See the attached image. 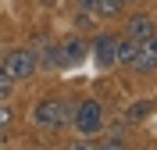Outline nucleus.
<instances>
[{"label": "nucleus", "mask_w": 157, "mask_h": 150, "mask_svg": "<svg viewBox=\"0 0 157 150\" xmlns=\"http://www.w3.org/2000/svg\"><path fill=\"white\" fill-rule=\"evenodd\" d=\"M71 107L75 104L64 100V97H47L32 107L29 118L39 132H64V129H71Z\"/></svg>", "instance_id": "1"}, {"label": "nucleus", "mask_w": 157, "mask_h": 150, "mask_svg": "<svg viewBox=\"0 0 157 150\" xmlns=\"http://www.w3.org/2000/svg\"><path fill=\"white\" fill-rule=\"evenodd\" d=\"M104 121H107V111H104V104L100 100H78L75 107H71V125H75V132H82V136H97L100 129H104Z\"/></svg>", "instance_id": "2"}, {"label": "nucleus", "mask_w": 157, "mask_h": 150, "mask_svg": "<svg viewBox=\"0 0 157 150\" xmlns=\"http://www.w3.org/2000/svg\"><path fill=\"white\" fill-rule=\"evenodd\" d=\"M0 68L7 71V75H11L14 82H25V79H32V75H36V68H39L36 50H29V47L7 50V54H4V61H0Z\"/></svg>", "instance_id": "3"}, {"label": "nucleus", "mask_w": 157, "mask_h": 150, "mask_svg": "<svg viewBox=\"0 0 157 150\" xmlns=\"http://www.w3.org/2000/svg\"><path fill=\"white\" fill-rule=\"evenodd\" d=\"M114 40L118 36H111V32H100V36H93V57H97V64H100V71H107V68H114Z\"/></svg>", "instance_id": "4"}, {"label": "nucleus", "mask_w": 157, "mask_h": 150, "mask_svg": "<svg viewBox=\"0 0 157 150\" xmlns=\"http://www.w3.org/2000/svg\"><path fill=\"white\" fill-rule=\"evenodd\" d=\"M86 40H78V36H68V40L57 47V57H61V68H71V64H82L86 61Z\"/></svg>", "instance_id": "5"}, {"label": "nucleus", "mask_w": 157, "mask_h": 150, "mask_svg": "<svg viewBox=\"0 0 157 150\" xmlns=\"http://www.w3.org/2000/svg\"><path fill=\"white\" fill-rule=\"evenodd\" d=\"M132 71H139V75H154L157 71V36L147 43H139V54L136 61H132Z\"/></svg>", "instance_id": "6"}, {"label": "nucleus", "mask_w": 157, "mask_h": 150, "mask_svg": "<svg viewBox=\"0 0 157 150\" xmlns=\"http://www.w3.org/2000/svg\"><path fill=\"white\" fill-rule=\"evenodd\" d=\"M125 36L136 40V43L154 40V36H157V32H154V18H150V14H132V18L125 21Z\"/></svg>", "instance_id": "7"}, {"label": "nucleus", "mask_w": 157, "mask_h": 150, "mask_svg": "<svg viewBox=\"0 0 157 150\" xmlns=\"http://www.w3.org/2000/svg\"><path fill=\"white\" fill-rule=\"evenodd\" d=\"M136 54H139V43H136V40H128V36H118V40H114V64L132 68Z\"/></svg>", "instance_id": "8"}, {"label": "nucleus", "mask_w": 157, "mask_h": 150, "mask_svg": "<svg viewBox=\"0 0 157 150\" xmlns=\"http://www.w3.org/2000/svg\"><path fill=\"white\" fill-rule=\"evenodd\" d=\"M150 114H154V100H136V104H128L125 121L128 125H139V121H147Z\"/></svg>", "instance_id": "9"}, {"label": "nucleus", "mask_w": 157, "mask_h": 150, "mask_svg": "<svg viewBox=\"0 0 157 150\" xmlns=\"http://www.w3.org/2000/svg\"><path fill=\"white\" fill-rule=\"evenodd\" d=\"M93 14H100V18H118V14H121V0H97Z\"/></svg>", "instance_id": "10"}, {"label": "nucleus", "mask_w": 157, "mask_h": 150, "mask_svg": "<svg viewBox=\"0 0 157 150\" xmlns=\"http://www.w3.org/2000/svg\"><path fill=\"white\" fill-rule=\"evenodd\" d=\"M14 90H18V82L0 68V100H11V97H14Z\"/></svg>", "instance_id": "11"}, {"label": "nucleus", "mask_w": 157, "mask_h": 150, "mask_svg": "<svg viewBox=\"0 0 157 150\" xmlns=\"http://www.w3.org/2000/svg\"><path fill=\"white\" fill-rule=\"evenodd\" d=\"M43 68H61V57H57V47H47V54L43 57H36Z\"/></svg>", "instance_id": "12"}, {"label": "nucleus", "mask_w": 157, "mask_h": 150, "mask_svg": "<svg viewBox=\"0 0 157 150\" xmlns=\"http://www.w3.org/2000/svg\"><path fill=\"white\" fill-rule=\"evenodd\" d=\"M14 121V107H7V100H0V129H7Z\"/></svg>", "instance_id": "13"}, {"label": "nucleus", "mask_w": 157, "mask_h": 150, "mask_svg": "<svg viewBox=\"0 0 157 150\" xmlns=\"http://www.w3.org/2000/svg\"><path fill=\"white\" fill-rule=\"evenodd\" d=\"M78 4V11H89V14H93V7H97V0H75Z\"/></svg>", "instance_id": "14"}, {"label": "nucleus", "mask_w": 157, "mask_h": 150, "mask_svg": "<svg viewBox=\"0 0 157 150\" xmlns=\"http://www.w3.org/2000/svg\"><path fill=\"white\" fill-rule=\"evenodd\" d=\"M36 4H47V7H54V4H57V0H36Z\"/></svg>", "instance_id": "15"}, {"label": "nucleus", "mask_w": 157, "mask_h": 150, "mask_svg": "<svg viewBox=\"0 0 157 150\" xmlns=\"http://www.w3.org/2000/svg\"><path fill=\"white\" fill-rule=\"evenodd\" d=\"M128 4H136V0H121V7H128Z\"/></svg>", "instance_id": "16"}, {"label": "nucleus", "mask_w": 157, "mask_h": 150, "mask_svg": "<svg viewBox=\"0 0 157 150\" xmlns=\"http://www.w3.org/2000/svg\"><path fill=\"white\" fill-rule=\"evenodd\" d=\"M0 147H4V129H0Z\"/></svg>", "instance_id": "17"}]
</instances>
